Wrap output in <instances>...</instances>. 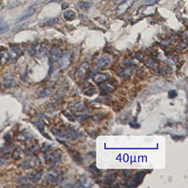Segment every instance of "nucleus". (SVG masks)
Listing matches in <instances>:
<instances>
[{"label":"nucleus","mask_w":188,"mask_h":188,"mask_svg":"<svg viewBox=\"0 0 188 188\" xmlns=\"http://www.w3.org/2000/svg\"><path fill=\"white\" fill-rule=\"evenodd\" d=\"M72 61V52L69 50L65 51L64 54L59 59V68L61 70H66L71 64Z\"/></svg>","instance_id":"obj_1"},{"label":"nucleus","mask_w":188,"mask_h":188,"mask_svg":"<svg viewBox=\"0 0 188 188\" xmlns=\"http://www.w3.org/2000/svg\"><path fill=\"white\" fill-rule=\"evenodd\" d=\"M134 0H125L118 6L116 11L119 14H124L127 12L128 10L132 6Z\"/></svg>","instance_id":"obj_2"},{"label":"nucleus","mask_w":188,"mask_h":188,"mask_svg":"<svg viewBox=\"0 0 188 188\" xmlns=\"http://www.w3.org/2000/svg\"><path fill=\"white\" fill-rule=\"evenodd\" d=\"M62 56V51L58 47H52L50 51V60L51 62H56L59 61Z\"/></svg>","instance_id":"obj_3"},{"label":"nucleus","mask_w":188,"mask_h":188,"mask_svg":"<svg viewBox=\"0 0 188 188\" xmlns=\"http://www.w3.org/2000/svg\"><path fill=\"white\" fill-rule=\"evenodd\" d=\"M89 69H90V64L88 62H83L82 64L80 65V67L78 69L77 75L78 76V78H82L86 75V73L88 71Z\"/></svg>","instance_id":"obj_4"},{"label":"nucleus","mask_w":188,"mask_h":188,"mask_svg":"<svg viewBox=\"0 0 188 188\" xmlns=\"http://www.w3.org/2000/svg\"><path fill=\"white\" fill-rule=\"evenodd\" d=\"M145 173L143 172H138L134 175L132 181L131 182V187H137L140 184L143 180Z\"/></svg>","instance_id":"obj_5"},{"label":"nucleus","mask_w":188,"mask_h":188,"mask_svg":"<svg viewBox=\"0 0 188 188\" xmlns=\"http://www.w3.org/2000/svg\"><path fill=\"white\" fill-rule=\"evenodd\" d=\"M111 61V59L109 56H103L98 59V61H97V66L98 68H99V69L106 67V66H108V64H110Z\"/></svg>","instance_id":"obj_6"},{"label":"nucleus","mask_w":188,"mask_h":188,"mask_svg":"<svg viewBox=\"0 0 188 188\" xmlns=\"http://www.w3.org/2000/svg\"><path fill=\"white\" fill-rule=\"evenodd\" d=\"M110 75L106 73H98L95 75L93 78V80L97 83H101L106 81L109 78Z\"/></svg>","instance_id":"obj_7"},{"label":"nucleus","mask_w":188,"mask_h":188,"mask_svg":"<svg viewBox=\"0 0 188 188\" xmlns=\"http://www.w3.org/2000/svg\"><path fill=\"white\" fill-rule=\"evenodd\" d=\"M32 6L29 8V9H30V10L27 11L26 14H24V15H23L22 16H21V17L19 18V19H18V20L16 21H17V22L24 21L27 20V19H28L29 18L31 17L32 16H33L34 14H35V12H36V11H35V9H32Z\"/></svg>","instance_id":"obj_8"},{"label":"nucleus","mask_w":188,"mask_h":188,"mask_svg":"<svg viewBox=\"0 0 188 188\" xmlns=\"http://www.w3.org/2000/svg\"><path fill=\"white\" fill-rule=\"evenodd\" d=\"M115 89H116V87L111 83L104 84V85H102L101 87H100L101 92H104L105 94L110 93V92L114 91Z\"/></svg>","instance_id":"obj_9"},{"label":"nucleus","mask_w":188,"mask_h":188,"mask_svg":"<svg viewBox=\"0 0 188 188\" xmlns=\"http://www.w3.org/2000/svg\"><path fill=\"white\" fill-rule=\"evenodd\" d=\"M63 17L66 21H73V19H75L76 14L73 10H67L63 14Z\"/></svg>","instance_id":"obj_10"},{"label":"nucleus","mask_w":188,"mask_h":188,"mask_svg":"<svg viewBox=\"0 0 188 188\" xmlns=\"http://www.w3.org/2000/svg\"><path fill=\"white\" fill-rule=\"evenodd\" d=\"M52 92H53L52 87H46V88L39 91L38 97H40V98H45V97L49 96V95L52 93Z\"/></svg>","instance_id":"obj_11"},{"label":"nucleus","mask_w":188,"mask_h":188,"mask_svg":"<svg viewBox=\"0 0 188 188\" xmlns=\"http://www.w3.org/2000/svg\"><path fill=\"white\" fill-rule=\"evenodd\" d=\"M3 84L6 88L9 89L16 85V80L13 78H6L3 81Z\"/></svg>","instance_id":"obj_12"},{"label":"nucleus","mask_w":188,"mask_h":188,"mask_svg":"<svg viewBox=\"0 0 188 188\" xmlns=\"http://www.w3.org/2000/svg\"><path fill=\"white\" fill-rule=\"evenodd\" d=\"M116 179V176L113 173H108L105 176L104 182L105 183H113Z\"/></svg>","instance_id":"obj_13"},{"label":"nucleus","mask_w":188,"mask_h":188,"mask_svg":"<svg viewBox=\"0 0 188 188\" xmlns=\"http://www.w3.org/2000/svg\"><path fill=\"white\" fill-rule=\"evenodd\" d=\"M59 18H53V19H50L47 21L44 22L43 23V26H52V25H56L57 23H59Z\"/></svg>","instance_id":"obj_14"},{"label":"nucleus","mask_w":188,"mask_h":188,"mask_svg":"<svg viewBox=\"0 0 188 188\" xmlns=\"http://www.w3.org/2000/svg\"><path fill=\"white\" fill-rule=\"evenodd\" d=\"M77 6L79 9H89L93 6V4L90 1H80L77 4Z\"/></svg>","instance_id":"obj_15"},{"label":"nucleus","mask_w":188,"mask_h":188,"mask_svg":"<svg viewBox=\"0 0 188 188\" xmlns=\"http://www.w3.org/2000/svg\"><path fill=\"white\" fill-rule=\"evenodd\" d=\"M57 176L55 175L54 173H50L47 176V181L48 183H53L56 182L57 180Z\"/></svg>","instance_id":"obj_16"},{"label":"nucleus","mask_w":188,"mask_h":188,"mask_svg":"<svg viewBox=\"0 0 188 188\" xmlns=\"http://www.w3.org/2000/svg\"><path fill=\"white\" fill-rule=\"evenodd\" d=\"M42 175H43V171H37V172H35L33 175H32V180L33 181L34 183H37L39 180L40 179Z\"/></svg>","instance_id":"obj_17"},{"label":"nucleus","mask_w":188,"mask_h":188,"mask_svg":"<svg viewBox=\"0 0 188 188\" xmlns=\"http://www.w3.org/2000/svg\"><path fill=\"white\" fill-rule=\"evenodd\" d=\"M9 25L8 24H5V25H3L1 26H0V35H2L4 32H6L9 30Z\"/></svg>","instance_id":"obj_18"},{"label":"nucleus","mask_w":188,"mask_h":188,"mask_svg":"<svg viewBox=\"0 0 188 188\" xmlns=\"http://www.w3.org/2000/svg\"><path fill=\"white\" fill-rule=\"evenodd\" d=\"M160 0H147L145 3L146 6H152L154 4H156L157 2H158Z\"/></svg>","instance_id":"obj_19"},{"label":"nucleus","mask_w":188,"mask_h":188,"mask_svg":"<svg viewBox=\"0 0 188 188\" xmlns=\"http://www.w3.org/2000/svg\"><path fill=\"white\" fill-rule=\"evenodd\" d=\"M31 162L32 161H30V160H27V161H24V163H23V164H24V167H25V168H31V167H32L34 166V164H35V163H31Z\"/></svg>","instance_id":"obj_20"},{"label":"nucleus","mask_w":188,"mask_h":188,"mask_svg":"<svg viewBox=\"0 0 188 188\" xmlns=\"http://www.w3.org/2000/svg\"><path fill=\"white\" fill-rule=\"evenodd\" d=\"M177 95L178 93L176 92V91H175V90H171V91L168 92V97L171 99L175 98L176 97H177Z\"/></svg>","instance_id":"obj_21"},{"label":"nucleus","mask_w":188,"mask_h":188,"mask_svg":"<svg viewBox=\"0 0 188 188\" xmlns=\"http://www.w3.org/2000/svg\"><path fill=\"white\" fill-rule=\"evenodd\" d=\"M27 180V178H21V179L18 180V181H19L20 183H25V182H26Z\"/></svg>","instance_id":"obj_22"},{"label":"nucleus","mask_w":188,"mask_h":188,"mask_svg":"<svg viewBox=\"0 0 188 188\" xmlns=\"http://www.w3.org/2000/svg\"><path fill=\"white\" fill-rule=\"evenodd\" d=\"M66 7H68V4H66V3H64V4H62V9H66Z\"/></svg>","instance_id":"obj_23"},{"label":"nucleus","mask_w":188,"mask_h":188,"mask_svg":"<svg viewBox=\"0 0 188 188\" xmlns=\"http://www.w3.org/2000/svg\"><path fill=\"white\" fill-rule=\"evenodd\" d=\"M3 23H4V20H3L2 18H0V25H2Z\"/></svg>","instance_id":"obj_24"},{"label":"nucleus","mask_w":188,"mask_h":188,"mask_svg":"<svg viewBox=\"0 0 188 188\" xmlns=\"http://www.w3.org/2000/svg\"><path fill=\"white\" fill-rule=\"evenodd\" d=\"M53 1H61V0H53Z\"/></svg>","instance_id":"obj_25"}]
</instances>
